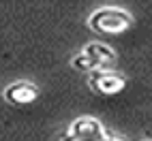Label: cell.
Segmentation results:
<instances>
[{
	"label": "cell",
	"instance_id": "obj_1",
	"mask_svg": "<svg viewBox=\"0 0 152 141\" xmlns=\"http://www.w3.org/2000/svg\"><path fill=\"white\" fill-rule=\"evenodd\" d=\"M88 26L101 34H122L133 26V17L118 7H101L88 17Z\"/></svg>",
	"mask_w": 152,
	"mask_h": 141
},
{
	"label": "cell",
	"instance_id": "obj_2",
	"mask_svg": "<svg viewBox=\"0 0 152 141\" xmlns=\"http://www.w3.org/2000/svg\"><path fill=\"white\" fill-rule=\"evenodd\" d=\"M88 86L103 96H114L126 88V79H124V75L116 73V70L99 68L88 75Z\"/></svg>",
	"mask_w": 152,
	"mask_h": 141
},
{
	"label": "cell",
	"instance_id": "obj_3",
	"mask_svg": "<svg viewBox=\"0 0 152 141\" xmlns=\"http://www.w3.org/2000/svg\"><path fill=\"white\" fill-rule=\"evenodd\" d=\"M2 96L7 103L11 105H28L37 100L39 96V88L32 84V81H26V79H17V81L9 84L4 90H2Z\"/></svg>",
	"mask_w": 152,
	"mask_h": 141
},
{
	"label": "cell",
	"instance_id": "obj_4",
	"mask_svg": "<svg viewBox=\"0 0 152 141\" xmlns=\"http://www.w3.org/2000/svg\"><path fill=\"white\" fill-rule=\"evenodd\" d=\"M84 54L96 64V68H105V66H109V64L116 62V52H114L109 45L99 43V41L88 43V45L84 47Z\"/></svg>",
	"mask_w": 152,
	"mask_h": 141
},
{
	"label": "cell",
	"instance_id": "obj_5",
	"mask_svg": "<svg viewBox=\"0 0 152 141\" xmlns=\"http://www.w3.org/2000/svg\"><path fill=\"white\" fill-rule=\"evenodd\" d=\"M71 66L73 68H77V70H82V73H92V70H99L96 68V64L90 60L84 52H79L77 56H73L71 58Z\"/></svg>",
	"mask_w": 152,
	"mask_h": 141
},
{
	"label": "cell",
	"instance_id": "obj_6",
	"mask_svg": "<svg viewBox=\"0 0 152 141\" xmlns=\"http://www.w3.org/2000/svg\"><path fill=\"white\" fill-rule=\"evenodd\" d=\"M62 141H122V139L107 133V130L103 128V130H99V133H94V135H88V137H66L64 135Z\"/></svg>",
	"mask_w": 152,
	"mask_h": 141
},
{
	"label": "cell",
	"instance_id": "obj_7",
	"mask_svg": "<svg viewBox=\"0 0 152 141\" xmlns=\"http://www.w3.org/2000/svg\"><path fill=\"white\" fill-rule=\"evenodd\" d=\"M146 141H150V139H146Z\"/></svg>",
	"mask_w": 152,
	"mask_h": 141
}]
</instances>
